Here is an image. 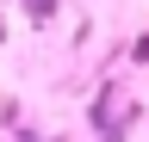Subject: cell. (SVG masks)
<instances>
[{
  "label": "cell",
  "mask_w": 149,
  "mask_h": 142,
  "mask_svg": "<svg viewBox=\"0 0 149 142\" xmlns=\"http://www.w3.org/2000/svg\"><path fill=\"white\" fill-rule=\"evenodd\" d=\"M25 19H31V25H50V19H56V0H25Z\"/></svg>",
  "instance_id": "1"
},
{
  "label": "cell",
  "mask_w": 149,
  "mask_h": 142,
  "mask_svg": "<svg viewBox=\"0 0 149 142\" xmlns=\"http://www.w3.org/2000/svg\"><path fill=\"white\" fill-rule=\"evenodd\" d=\"M130 56H137V62H149V37H137V49H130Z\"/></svg>",
  "instance_id": "2"
},
{
  "label": "cell",
  "mask_w": 149,
  "mask_h": 142,
  "mask_svg": "<svg viewBox=\"0 0 149 142\" xmlns=\"http://www.w3.org/2000/svg\"><path fill=\"white\" fill-rule=\"evenodd\" d=\"M6 117H13V105H6V99H0V123H6Z\"/></svg>",
  "instance_id": "3"
},
{
  "label": "cell",
  "mask_w": 149,
  "mask_h": 142,
  "mask_svg": "<svg viewBox=\"0 0 149 142\" xmlns=\"http://www.w3.org/2000/svg\"><path fill=\"white\" fill-rule=\"evenodd\" d=\"M0 37H6V19H0Z\"/></svg>",
  "instance_id": "4"
},
{
  "label": "cell",
  "mask_w": 149,
  "mask_h": 142,
  "mask_svg": "<svg viewBox=\"0 0 149 142\" xmlns=\"http://www.w3.org/2000/svg\"><path fill=\"white\" fill-rule=\"evenodd\" d=\"M50 142H56V136H50Z\"/></svg>",
  "instance_id": "5"
}]
</instances>
